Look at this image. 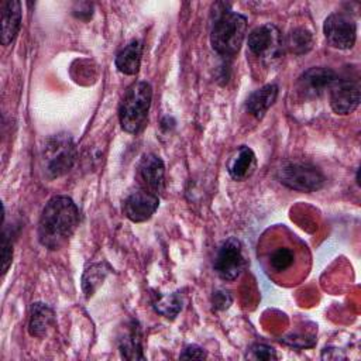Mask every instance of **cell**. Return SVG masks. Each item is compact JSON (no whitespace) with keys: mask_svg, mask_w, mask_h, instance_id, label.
I'll return each instance as SVG.
<instances>
[{"mask_svg":"<svg viewBox=\"0 0 361 361\" xmlns=\"http://www.w3.org/2000/svg\"><path fill=\"white\" fill-rule=\"evenodd\" d=\"M54 324H55V313L48 305L42 302H35L31 305L28 333L32 337L44 338L52 330Z\"/></svg>","mask_w":361,"mask_h":361,"instance_id":"15","label":"cell"},{"mask_svg":"<svg viewBox=\"0 0 361 361\" xmlns=\"http://www.w3.org/2000/svg\"><path fill=\"white\" fill-rule=\"evenodd\" d=\"M220 10L214 7V18L210 28L212 48L221 56L233 58L238 54L245 34L247 18L228 8L227 4L220 3Z\"/></svg>","mask_w":361,"mask_h":361,"instance_id":"3","label":"cell"},{"mask_svg":"<svg viewBox=\"0 0 361 361\" xmlns=\"http://www.w3.org/2000/svg\"><path fill=\"white\" fill-rule=\"evenodd\" d=\"M313 34L303 27H296L290 30L283 39V47H286L295 55L307 54L313 48Z\"/></svg>","mask_w":361,"mask_h":361,"instance_id":"19","label":"cell"},{"mask_svg":"<svg viewBox=\"0 0 361 361\" xmlns=\"http://www.w3.org/2000/svg\"><path fill=\"white\" fill-rule=\"evenodd\" d=\"M21 27V3L7 0L1 4V44L10 45Z\"/></svg>","mask_w":361,"mask_h":361,"instance_id":"16","label":"cell"},{"mask_svg":"<svg viewBox=\"0 0 361 361\" xmlns=\"http://www.w3.org/2000/svg\"><path fill=\"white\" fill-rule=\"evenodd\" d=\"M360 104V85L350 79H337L330 87V106L336 114L353 113Z\"/></svg>","mask_w":361,"mask_h":361,"instance_id":"12","label":"cell"},{"mask_svg":"<svg viewBox=\"0 0 361 361\" xmlns=\"http://www.w3.org/2000/svg\"><path fill=\"white\" fill-rule=\"evenodd\" d=\"M109 272L110 267L106 262L92 264L89 268H86L82 276V289L86 298H90L97 290V288L103 283Z\"/></svg>","mask_w":361,"mask_h":361,"instance_id":"21","label":"cell"},{"mask_svg":"<svg viewBox=\"0 0 361 361\" xmlns=\"http://www.w3.org/2000/svg\"><path fill=\"white\" fill-rule=\"evenodd\" d=\"M138 175L144 183V189L158 195L165 185V165L155 154H145L138 164Z\"/></svg>","mask_w":361,"mask_h":361,"instance_id":"13","label":"cell"},{"mask_svg":"<svg viewBox=\"0 0 361 361\" xmlns=\"http://www.w3.org/2000/svg\"><path fill=\"white\" fill-rule=\"evenodd\" d=\"M337 79V73L333 69L326 66H313L299 76L296 90L305 99H314L322 96L326 90H330Z\"/></svg>","mask_w":361,"mask_h":361,"instance_id":"10","label":"cell"},{"mask_svg":"<svg viewBox=\"0 0 361 361\" xmlns=\"http://www.w3.org/2000/svg\"><path fill=\"white\" fill-rule=\"evenodd\" d=\"M180 358H186V360H190V358L203 360V358H206V351H204L202 347L192 344V345H188V347L183 350V353L180 354Z\"/></svg>","mask_w":361,"mask_h":361,"instance_id":"26","label":"cell"},{"mask_svg":"<svg viewBox=\"0 0 361 361\" xmlns=\"http://www.w3.org/2000/svg\"><path fill=\"white\" fill-rule=\"evenodd\" d=\"M79 226V210L68 196H54L44 206L38 221V241L48 250L62 248Z\"/></svg>","mask_w":361,"mask_h":361,"instance_id":"1","label":"cell"},{"mask_svg":"<svg viewBox=\"0 0 361 361\" xmlns=\"http://www.w3.org/2000/svg\"><path fill=\"white\" fill-rule=\"evenodd\" d=\"M255 168H257L255 154L247 145H241L235 148L227 161V172L234 180L248 179L254 173Z\"/></svg>","mask_w":361,"mask_h":361,"instance_id":"14","label":"cell"},{"mask_svg":"<svg viewBox=\"0 0 361 361\" xmlns=\"http://www.w3.org/2000/svg\"><path fill=\"white\" fill-rule=\"evenodd\" d=\"M13 259V243L10 237V231L7 228L3 230V238H1V272L3 275L7 272L8 267L11 265Z\"/></svg>","mask_w":361,"mask_h":361,"instance_id":"23","label":"cell"},{"mask_svg":"<svg viewBox=\"0 0 361 361\" xmlns=\"http://www.w3.org/2000/svg\"><path fill=\"white\" fill-rule=\"evenodd\" d=\"M159 206L158 195L141 188L133 190L123 203L126 217L134 223H142L152 217Z\"/></svg>","mask_w":361,"mask_h":361,"instance_id":"11","label":"cell"},{"mask_svg":"<svg viewBox=\"0 0 361 361\" xmlns=\"http://www.w3.org/2000/svg\"><path fill=\"white\" fill-rule=\"evenodd\" d=\"M76 157V147L69 134L51 135L47 138L41 152V165L45 176L48 179L63 176L73 168Z\"/></svg>","mask_w":361,"mask_h":361,"instance_id":"5","label":"cell"},{"mask_svg":"<svg viewBox=\"0 0 361 361\" xmlns=\"http://www.w3.org/2000/svg\"><path fill=\"white\" fill-rule=\"evenodd\" d=\"M323 32L330 47L351 49L357 39V24L350 14L337 11L324 20Z\"/></svg>","mask_w":361,"mask_h":361,"instance_id":"9","label":"cell"},{"mask_svg":"<svg viewBox=\"0 0 361 361\" xmlns=\"http://www.w3.org/2000/svg\"><path fill=\"white\" fill-rule=\"evenodd\" d=\"M142 56V42L138 39L130 41L116 56V68L124 75H135L140 71Z\"/></svg>","mask_w":361,"mask_h":361,"instance_id":"18","label":"cell"},{"mask_svg":"<svg viewBox=\"0 0 361 361\" xmlns=\"http://www.w3.org/2000/svg\"><path fill=\"white\" fill-rule=\"evenodd\" d=\"M120 351L127 360H144L141 350V334L135 322H133L124 336L120 338Z\"/></svg>","mask_w":361,"mask_h":361,"instance_id":"20","label":"cell"},{"mask_svg":"<svg viewBox=\"0 0 361 361\" xmlns=\"http://www.w3.org/2000/svg\"><path fill=\"white\" fill-rule=\"evenodd\" d=\"M247 44L251 55L264 62H272L282 56L283 52V38L279 30L271 23L251 30Z\"/></svg>","mask_w":361,"mask_h":361,"instance_id":"7","label":"cell"},{"mask_svg":"<svg viewBox=\"0 0 361 361\" xmlns=\"http://www.w3.org/2000/svg\"><path fill=\"white\" fill-rule=\"evenodd\" d=\"M303 250L296 245L293 237L269 231V235H265L261 243L259 257L271 278L278 282H289L295 281L296 275L303 271Z\"/></svg>","mask_w":361,"mask_h":361,"instance_id":"2","label":"cell"},{"mask_svg":"<svg viewBox=\"0 0 361 361\" xmlns=\"http://www.w3.org/2000/svg\"><path fill=\"white\" fill-rule=\"evenodd\" d=\"M231 303H233V298L227 290L219 289L212 296V305L214 310H226L230 307Z\"/></svg>","mask_w":361,"mask_h":361,"instance_id":"25","label":"cell"},{"mask_svg":"<svg viewBox=\"0 0 361 361\" xmlns=\"http://www.w3.org/2000/svg\"><path fill=\"white\" fill-rule=\"evenodd\" d=\"M152 100V87L148 82H135L124 93L120 107L118 120L126 133L137 134L145 124Z\"/></svg>","mask_w":361,"mask_h":361,"instance_id":"4","label":"cell"},{"mask_svg":"<svg viewBox=\"0 0 361 361\" xmlns=\"http://www.w3.org/2000/svg\"><path fill=\"white\" fill-rule=\"evenodd\" d=\"M154 309L157 313L162 314L166 319H175L182 309V300L176 293L159 295L154 300Z\"/></svg>","mask_w":361,"mask_h":361,"instance_id":"22","label":"cell"},{"mask_svg":"<svg viewBox=\"0 0 361 361\" xmlns=\"http://www.w3.org/2000/svg\"><path fill=\"white\" fill-rule=\"evenodd\" d=\"M247 358L251 360H262V361H271V360H276V353L272 347L267 345V344H252L247 353Z\"/></svg>","mask_w":361,"mask_h":361,"instance_id":"24","label":"cell"},{"mask_svg":"<svg viewBox=\"0 0 361 361\" xmlns=\"http://www.w3.org/2000/svg\"><path fill=\"white\" fill-rule=\"evenodd\" d=\"M278 180L298 192H314L323 188L326 178L323 172L313 164L306 161H286L276 172Z\"/></svg>","mask_w":361,"mask_h":361,"instance_id":"6","label":"cell"},{"mask_svg":"<svg viewBox=\"0 0 361 361\" xmlns=\"http://www.w3.org/2000/svg\"><path fill=\"white\" fill-rule=\"evenodd\" d=\"M276 96L278 86L274 83L265 85L250 94V97L245 102V109L251 116L261 120L268 111V109L275 103Z\"/></svg>","mask_w":361,"mask_h":361,"instance_id":"17","label":"cell"},{"mask_svg":"<svg viewBox=\"0 0 361 361\" xmlns=\"http://www.w3.org/2000/svg\"><path fill=\"white\" fill-rule=\"evenodd\" d=\"M247 259L244 255L243 244L235 237H228L219 247L213 268L220 279L231 282L235 281L245 269Z\"/></svg>","mask_w":361,"mask_h":361,"instance_id":"8","label":"cell"}]
</instances>
